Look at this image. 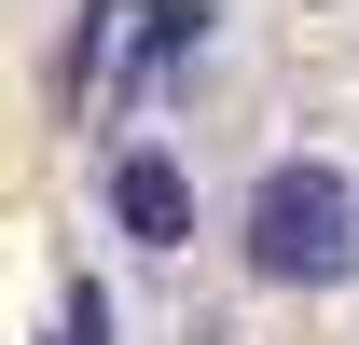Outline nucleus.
<instances>
[{"mask_svg":"<svg viewBox=\"0 0 359 345\" xmlns=\"http://www.w3.org/2000/svg\"><path fill=\"white\" fill-rule=\"evenodd\" d=\"M55 345H111V290H97V276H69V332Z\"/></svg>","mask_w":359,"mask_h":345,"instance_id":"20e7f679","label":"nucleus"},{"mask_svg":"<svg viewBox=\"0 0 359 345\" xmlns=\"http://www.w3.org/2000/svg\"><path fill=\"white\" fill-rule=\"evenodd\" d=\"M249 276L263 290H346L359 276V166H332V152H276L263 180H249Z\"/></svg>","mask_w":359,"mask_h":345,"instance_id":"f257e3e1","label":"nucleus"},{"mask_svg":"<svg viewBox=\"0 0 359 345\" xmlns=\"http://www.w3.org/2000/svg\"><path fill=\"white\" fill-rule=\"evenodd\" d=\"M208 42V0H180V14H138V69H152V55H194Z\"/></svg>","mask_w":359,"mask_h":345,"instance_id":"7ed1b4c3","label":"nucleus"},{"mask_svg":"<svg viewBox=\"0 0 359 345\" xmlns=\"http://www.w3.org/2000/svg\"><path fill=\"white\" fill-rule=\"evenodd\" d=\"M111 221H125L138 249H180V235H194V180H180L166 152H125V166H111Z\"/></svg>","mask_w":359,"mask_h":345,"instance_id":"f03ea898","label":"nucleus"}]
</instances>
